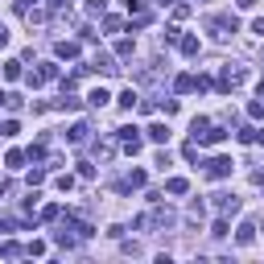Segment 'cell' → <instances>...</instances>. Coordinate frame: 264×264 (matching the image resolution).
Instances as JSON below:
<instances>
[{
    "instance_id": "obj_14",
    "label": "cell",
    "mask_w": 264,
    "mask_h": 264,
    "mask_svg": "<svg viewBox=\"0 0 264 264\" xmlns=\"http://www.w3.org/2000/svg\"><path fill=\"white\" fill-rule=\"evenodd\" d=\"M25 157H29V153H21V149H13V153L5 157V165H9V170H21V165H25Z\"/></svg>"
},
{
    "instance_id": "obj_7",
    "label": "cell",
    "mask_w": 264,
    "mask_h": 264,
    "mask_svg": "<svg viewBox=\"0 0 264 264\" xmlns=\"http://www.w3.org/2000/svg\"><path fill=\"white\" fill-rule=\"evenodd\" d=\"M178 50H182L186 58H194V54H198V38H194V33H186V38H178Z\"/></svg>"
},
{
    "instance_id": "obj_19",
    "label": "cell",
    "mask_w": 264,
    "mask_h": 264,
    "mask_svg": "<svg viewBox=\"0 0 264 264\" xmlns=\"http://www.w3.org/2000/svg\"><path fill=\"white\" fill-rule=\"evenodd\" d=\"M66 137H71V145H79V141H83V137H87V124H75V128H71V132H66Z\"/></svg>"
},
{
    "instance_id": "obj_22",
    "label": "cell",
    "mask_w": 264,
    "mask_h": 264,
    "mask_svg": "<svg viewBox=\"0 0 264 264\" xmlns=\"http://www.w3.org/2000/svg\"><path fill=\"white\" fill-rule=\"evenodd\" d=\"M0 256H21V248L17 244H0Z\"/></svg>"
},
{
    "instance_id": "obj_10",
    "label": "cell",
    "mask_w": 264,
    "mask_h": 264,
    "mask_svg": "<svg viewBox=\"0 0 264 264\" xmlns=\"http://www.w3.org/2000/svg\"><path fill=\"white\" fill-rule=\"evenodd\" d=\"M21 75H25V71H21V62H17V58H9V62H5V79H9V83H17Z\"/></svg>"
},
{
    "instance_id": "obj_5",
    "label": "cell",
    "mask_w": 264,
    "mask_h": 264,
    "mask_svg": "<svg viewBox=\"0 0 264 264\" xmlns=\"http://www.w3.org/2000/svg\"><path fill=\"white\" fill-rule=\"evenodd\" d=\"M120 145H124L128 153H137V149H141V137H137V128H120Z\"/></svg>"
},
{
    "instance_id": "obj_25",
    "label": "cell",
    "mask_w": 264,
    "mask_h": 264,
    "mask_svg": "<svg viewBox=\"0 0 264 264\" xmlns=\"http://www.w3.org/2000/svg\"><path fill=\"white\" fill-rule=\"evenodd\" d=\"M256 145H264V128H256Z\"/></svg>"
},
{
    "instance_id": "obj_16",
    "label": "cell",
    "mask_w": 264,
    "mask_h": 264,
    "mask_svg": "<svg viewBox=\"0 0 264 264\" xmlns=\"http://www.w3.org/2000/svg\"><path fill=\"white\" fill-rule=\"evenodd\" d=\"M137 104H141V95H137V91H132V87H128V91L120 95V108H128V112H132V108H137Z\"/></svg>"
},
{
    "instance_id": "obj_1",
    "label": "cell",
    "mask_w": 264,
    "mask_h": 264,
    "mask_svg": "<svg viewBox=\"0 0 264 264\" xmlns=\"http://www.w3.org/2000/svg\"><path fill=\"white\" fill-rule=\"evenodd\" d=\"M231 170H236L231 157H211L207 161V178H231Z\"/></svg>"
},
{
    "instance_id": "obj_20",
    "label": "cell",
    "mask_w": 264,
    "mask_h": 264,
    "mask_svg": "<svg viewBox=\"0 0 264 264\" xmlns=\"http://www.w3.org/2000/svg\"><path fill=\"white\" fill-rule=\"evenodd\" d=\"M128 13H137V17H145V0H128Z\"/></svg>"
},
{
    "instance_id": "obj_24",
    "label": "cell",
    "mask_w": 264,
    "mask_h": 264,
    "mask_svg": "<svg viewBox=\"0 0 264 264\" xmlns=\"http://www.w3.org/2000/svg\"><path fill=\"white\" fill-rule=\"evenodd\" d=\"M5 42H9V29H5V25H0V46H5Z\"/></svg>"
},
{
    "instance_id": "obj_4",
    "label": "cell",
    "mask_w": 264,
    "mask_h": 264,
    "mask_svg": "<svg viewBox=\"0 0 264 264\" xmlns=\"http://www.w3.org/2000/svg\"><path fill=\"white\" fill-rule=\"evenodd\" d=\"M215 207H219L223 215H236V211H240V198H236V194H215Z\"/></svg>"
},
{
    "instance_id": "obj_3",
    "label": "cell",
    "mask_w": 264,
    "mask_h": 264,
    "mask_svg": "<svg viewBox=\"0 0 264 264\" xmlns=\"http://www.w3.org/2000/svg\"><path fill=\"white\" fill-rule=\"evenodd\" d=\"M145 132H149V141H153V145H165V141H170V124H161V120H153Z\"/></svg>"
},
{
    "instance_id": "obj_18",
    "label": "cell",
    "mask_w": 264,
    "mask_h": 264,
    "mask_svg": "<svg viewBox=\"0 0 264 264\" xmlns=\"http://www.w3.org/2000/svg\"><path fill=\"white\" fill-rule=\"evenodd\" d=\"M194 83H198V79H194V75H178V83H174V87H178V91H182V95H186V91H194Z\"/></svg>"
},
{
    "instance_id": "obj_17",
    "label": "cell",
    "mask_w": 264,
    "mask_h": 264,
    "mask_svg": "<svg viewBox=\"0 0 264 264\" xmlns=\"http://www.w3.org/2000/svg\"><path fill=\"white\" fill-rule=\"evenodd\" d=\"M132 50H137V46H132V38H120V42H116V54H120V58H132Z\"/></svg>"
},
{
    "instance_id": "obj_21",
    "label": "cell",
    "mask_w": 264,
    "mask_h": 264,
    "mask_svg": "<svg viewBox=\"0 0 264 264\" xmlns=\"http://www.w3.org/2000/svg\"><path fill=\"white\" fill-rule=\"evenodd\" d=\"M13 132H17V120H5V124H0V137H13Z\"/></svg>"
},
{
    "instance_id": "obj_15",
    "label": "cell",
    "mask_w": 264,
    "mask_h": 264,
    "mask_svg": "<svg viewBox=\"0 0 264 264\" xmlns=\"http://www.w3.org/2000/svg\"><path fill=\"white\" fill-rule=\"evenodd\" d=\"M165 190H170V194H186L190 182H186V178H170V182H165Z\"/></svg>"
},
{
    "instance_id": "obj_11",
    "label": "cell",
    "mask_w": 264,
    "mask_h": 264,
    "mask_svg": "<svg viewBox=\"0 0 264 264\" xmlns=\"http://www.w3.org/2000/svg\"><path fill=\"white\" fill-rule=\"evenodd\" d=\"M95 71H104V75H116L120 66H116V62H112L108 54H99V58H95Z\"/></svg>"
},
{
    "instance_id": "obj_2",
    "label": "cell",
    "mask_w": 264,
    "mask_h": 264,
    "mask_svg": "<svg viewBox=\"0 0 264 264\" xmlns=\"http://www.w3.org/2000/svg\"><path fill=\"white\" fill-rule=\"evenodd\" d=\"M50 79H58V66H54V62H42L38 71L29 75V87H42V83H50Z\"/></svg>"
},
{
    "instance_id": "obj_6",
    "label": "cell",
    "mask_w": 264,
    "mask_h": 264,
    "mask_svg": "<svg viewBox=\"0 0 264 264\" xmlns=\"http://www.w3.org/2000/svg\"><path fill=\"white\" fill-rule=\"evenodd\" d=\"M252 240H256V223L248 219V223H240V231H236V244H244V248H248Z\"/></svg>"
},
{
    "instance_id": "obj_27",
    "label": "cell",
    "mask_w": 264,
    "mask_h": 264,
    "mask_svg": "<svg viewBox=\"0 0 264 264\" xmlns=\"http://www.w3.org/2000/svg\"><path fill=\"white\" fill-rule=\"evenodd\" d=\"M5 194H9V186H5V182H0V198H5Z\"/></svg>"
},
{
    "instance_id": "obj_8",
    "label": "cell",
    "mask_w": 264,
    "mask_h": 264,
    "mask_svg": "<svg viewBox=\"0 0 264 264\" xmlns=\"http://www.w3.org/2000/svg\"><path fill=\"white\" fill-rule=\"evenodd\" d=\"M223 137H227V132H223V128H207V132H203V137H198V145H219Z\"/></svg>"
},
{
    "instance_id": "obj_23",
    "label": "cell",
    "mask_w": 264,
    "mask_h": 264,
    "mask_svg": "<svg viewBox=\"0 0 264 264\" xmlns=\"http://www.w3.org/2000/svg\"><path fill=\"white\" fill-rule=\"evenodd\" d=\"M33 5H38V0H21V5H17V9H21V13H29Z\"/></svg>"
},
{
    "instance_id": "obj_28",
    "label": "cell",
    "mask_w": 264,
    "mask_h": 264,
    "mask_svg": "<svg viewBox=\"0 0 264 264\" xmlns=\"http://www.w3.org/2000/svg\"><path fill=\"white\" fill-rule=\"evenodd\" d=\"M0 104H9V95H5V91H0Z\"/></svg>"
},
{
    "instance_id": "obj_13",
    "label": "cell",
    "mask_w": 264,
    "mask_h": 264,
    "mask_svg": "<svg viewBox=\"0 0 264 264\" xmlns=\"http://www.w3.org/2000/svg\"><path fill=\"white\" fill-rule=\"evenodd\" d=\"M141 186H145V170H132L128 182H124V190H141Z\"/></svg>"
},
{
    "instance_id": "obj_12",
    "label": "cell",
    "mask_w": 264,
    "mask_h": 264,
    "mask_svg": "<svg viewBox=\"0 0 264 264\" xmlns=\"http://www.w3.org/2000/svg\"><path fill=\"white\" fill-rule=\"evenodd\" d=\"M108 99H112V95H108L104 87H95V91L87 95V104H91V108H104V104H108Z\"/></svg>"
},
{
    "instance_id": "obj_9",
    "label": "cell",
    "mask_w": 264,
    "mask_h": 264,
    "mask_svg": "<svg viewBox=\"0 0 264 264\" xmlns=\"http://www.w3.org/2000/svg\"><path fill=\"white\" fill-rule=\"evenodd\" d=\"M58 58H79V42H58Z\"/></svg>"
},
{
    "instance_id": "obj_26",
    "label": "cell",
    "mask_w": 264,
    "mask_h": 264,
    "mask_svg": "<svg viewBox=\"0 0 264 264\" xmlns=\"http://www.w3.org/2000/svg\"><path fill=\"white\" fill-rule=\"evenodd\" d=\"M252 29H256V33H264V17H260V21H256V25H252Z\"/></svg>"
}]
</instances>
